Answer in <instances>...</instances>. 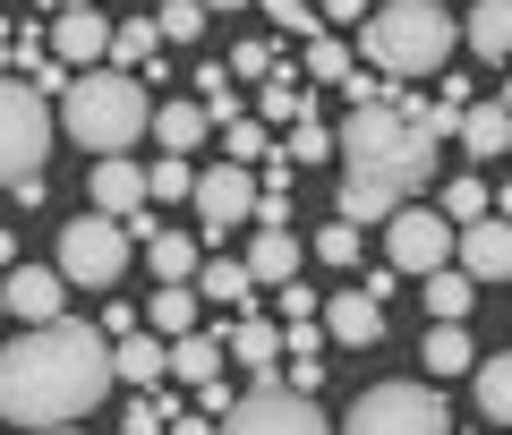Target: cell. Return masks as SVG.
<instances>
[{"label":"cell","mask_w":512,"mask_h":435,"mask_svg":"<svg viewBox=\"0 0 512 435\" xmlns=\"http://www.w3.org/2000/svg\"><path fill=\"white\" fill-rule=\"evenodd\" d=\"M120 384L111 367V333L52 316V325H26L18 342L0 350V418L9 427H69L94 401Z\"/></svg>","instance_id":"obj_1"},{"label":"cell","mask_w":512,"mask_h":435,"mask_svg":"<svg viewBox=\"0 0 512 435\" xmlns=\"http://www.w3.org/2000/svg\"><path fill=\"white\" fill-rule=\"evenodd\" d=\"M342 137V222H393L410 197L427 188V171H436V137L419 128V111H410V94H393V103H350V120L333 128Z\"/></svg>","instance_id":"obj_2"},{"label":"cell","mask_w":512,"mask_h":435,"mask_svg":"<svg viewBox=\"0 0 512 435\" xmlns=\"http://www.w3.org/2000/svg\"><path fill=\"white\" fill-rule=\"evenodd\" d=\"M453 43H461V26H453L444 0H384L359 26V52L376 77H427V69L453 60Z\"/></svg>","instance_id":"obj_3"},{"label":"cell","mask_w":512,"mask_h":435,"mask_svg":"<svg viewBox=\"0 0 512 435\" xmlns=\"http://www.w3.org/2000/svg\"><path fill=\"white\" fill-rule=\"evenodd\" d=\"M60 128H69L86 154H128V145L154 128L146 77H128V69H86L69 94H60Z\"/></svg>","instance_id":"obj_4"},{"label":"cell","mask_w":512,"mask_h":435,"mask_svg":"<svg viewBox=\"0 0 512 435\" xmlns=\"http://www.w3.org/2000/svg\"><path fill=\"white\" fill-rule=\"evenodd\" d=\"M43 154H52V103L18 77H0V188L43 180Z\"/></svg>","instance_id":"obj_5"},{"label":"cell","mask_w":512,"mask_h":435,"mask_svg":"<svg viewBox=\"0 0 512 435\" xmlns=\"http://www.w3.org/2000/svg\"><path fill=\"white\" fill-rule=\"evenodd\" d=\"M222 435H333V418L308 393H291L282 376H256L248 393L222 410Z\"/></svg>","instance_id":"obj_6"},{"label":"cell","mask_w":512,"mask_h":435,"mask_svg":"<svg viewBox=\"0 0 512 435\" xmlns=\"http://www.w3.org/2000/svg\"><path fill=\"white\" fill-rule=\"evenodd\" d=\"M342 435H453V418H444V401L427 384H376L342 418Z\"/></svg>","instance_id":"obj_7"},{"label":"cell","mask_w":512,"mask_h":435,"mask_svg":"<svg viewBox=\"0 0 512 435\" xmlns=\"http://www.w3.org/2000/svg\"><path fill=\"white\" fill-rule=\"evenodd\" d=\"M60 273L86 282V290H111V282L128 273V222H111V214L60 222Z\"/></svg>","instance_id":"obj_8"},{"label":"cell","mask_w":512,"mask_h":435,"mask_svg":"<svg viewBox=\"0 0 512 435\" xmlns=\"http://www.w3.org/2000/svg\"><path fill=\"white\" fill-rule=\"evenodd\" d=\"M461 248V222H444V205H402V214L384 222V256L393 273H444Z\"/></svg>","instance_id":"obj_9"},{"label":"cell","mask_w":512,"mask_h":435,"mask_svg":"<svg viewBox=\"0 0 512 435\" xmlns=\"http://www.w3.org/2000/svg\"><path fill=\"white\" fill-rule=\"evenodd\" d=\"M111 26H120V18H103L94 0H86V9H52V60L77 69V77L103 69V60H111Z\"/></svg>","instance_id":"obj_10"},{"label":"cell","mask_w":512,"mask_h":435,"mask_svg":"<svg viewBox=\"0 0 512 435\" xmlns=\"http://www.w3.org/2000/svg\"><path fill=\"white\" fill-rule=\"evenodd\" d=\"M188 205H197V222L222 239V231H239V222H256V180H248L239 163L197 171V197H188Z\"/></svg>","instance_id":"obj_11"},{"label":"cell","mask_w":512,"mask_h":435,"mask_svg":"<svg viewBox=\"0 0 512 435\" xmlns=\"http://www.w3.org/2000/svg\"><path fill=\"white\" fill-rule=\"evenodd\" d=\"M60 290H69V273H60V265H18L9 282H0V299H9L18 325H52V316H60Z\"/></svg>","instance_id":"obj_12"},{"label":"cell","mask_w":512,"mask_h":435,"mask_svg":"<svg viewBox=\"0 0 512 435\" xmlns=\"http://www.w3.org/2000/svg\"><path fill=\"white\" fill-rule=\"evenodd\" d=\"M461 273H470V282H504L512 273V222L504 214H487V222H461Z\"/></svg>","instance_id":"obj_13"},{"label":"cell","mask_w":512,"mask_h":435,"mask_svg":"<svg viewBox=\"0 0 512 435\" xmlns=\"http://www.w3.org/2000/svg\"><path fill=\"white\" fill-rule=\"evenodd\" d=\"M146 205H154V188H146V171L128 163V154H103V163H94V214L128 222V214H146Z\"/></svg>","instance_id":"obj_14"},{"label":"cell","mask_w":512,"mask_h":435,"mask_svg":"<svg viewBox=\"0 0 512 435\" xmlns=\"http://www.w3.org/2000/svg\"><path fill=\"white\" fill-rule=\"evenodd\" d=\"M325 333H333V342H350V350H367V342H384V299H376V290H333V299H325Z\"/></svg>","instance_id":"obj_15"},{"label":"cell","mask_w":512,"mask_h":435,"mask_svg":"<svg viewBox=\"0 0 512 435\" xmlns=\"http://www.w3.org/2000/svg\"><path fill=\"white\" fill-rule=\"evenodd\" d=\"M111 367H120V384H137V393H146V384L171 376V342L137 325V333H120V342H111Z\"/></svg>","instance_id":"obj_16"},{"label":"cell","mask_w":512,"mask_h":435,"mask_svg":"<svg viewBox=\"0 0 512 435\" xmlns=\"http://www.w3.org/2000/svg\"><path fill=\"white\" fill-rule=\"evenodd\" d=\"M222 350H231L239 367H256V376H274V359L291 350V333H282V325H265V316H239V325L222 333Z\"/></svg>","instance_id":"obj_17"},{"label":"cell","mask_w":512,"mask_h":435,"mask_svg":"<svg viewBox=\"0 0 512 435\" xmlns=\"http://www.w3.org/2000/svg\"><path fill=\"white\" fill-rule=\"evenodd\" d=\"M461 43H470L478 60H512V0H478V9H461Z\"/></svg>","instance_id":"obj_18"},{"label":"cell","mask_w":512,"mask_h":435,"mask_svg":"<svg viewBox=\"0 0 512 435\" xmlns=\"http://www.w3.org/2000/svg\"><path fill=\"white\" fill-rule=\"evenodd\" d=\"M256 290H265V282L248 273V256H239V265H231V256H205V265H197V299H222V308H248Z\"/></svg>","instance_id":"obj_19"},{"label":"cell","mask_w":512,"mask_h":435,"mask_svg":"<svg viewBox=\"0 0 512 435\" xmlns=\"http://www.w3.org/2000/svg\"><path fill=\"white\" fill-rule=\"evenodd\" d=\"M248 273H256L265 290L299 282V239H291V231H256V239H248Z\"/></svg>","instance_id":"obj_20"},{"label":"cell","mask_w":512,"mask_h":435,"mask_svg":"<svg viewBox=\"0 0 512 435\" xmlns=\"http://www.w3.org/2000/svg\"><path fill=\"white\" fill-rule=\"evenodd\" d=\"M205 128H214L205 103H163V111H154V145H163V154H197Z\"/></svg>","instance_id":"obj_21"},{"label":"cell","mask_w":512,"mask_h":435,"mask_svg":"<svg viewBox=\"0 0 512 435\" xmlns=\"http://www.w3.org/2000/svg\"><path fill=\"white\" fill-rule=\"evenodd\" d=\"M154 52H163V26H154V18H120V26H111V69H128V77L163 69Z\"/></svg>","instance_id":"obj_22"},{"label":"cell","mask_w":512,"mask_h":435,"mask_svg":"<svg viewBox=\"0 0 512 435\" xmlns=\"http://www.w3.org/2000/svg\"><path fill=\"white\" fill-rule=\"evenodd\" d=\"M461 154H512V111L504 103H470L461 111Z\"/></svg>","instance_id":"obj_23"},{"label":"cell","mask_w":512,"mask_h":435,"mask_svg":"<svg viewBox=\"0 0 512 435\" xmlns=\"http://www.w3.org/2000/svg\"><path fill=\"white\" fill-rule=\"evenodd\" d=\"M419 299H427V316H436V325H461V316H470V299H478V282H470L461 265H444V273H427Z\"/></svg>","instance_id":"obj_24"},{"label":"cell","mask_w":512,"mask_h":435,"mask_svg":"<svg viewBox=\"0 0 512 435\" xmlns=\"http://www.w3.org/2000/svg\"><path fill=\"white\" fill-rule=\"evenodd\" d=\"M146 265H154V282H197L205 256H197V239H188V231H154L146 239Z\"/></svg>","instance_id":"obj_25"},{"label":"cell","mask_w":512,"mask_h":435,"mask_svg":"<svg viewBox=\"0 0 512 435\" xmlns=\"http://www.w3.org/2000/svg\"><path fill=\"white\" fill-rule=\"evenodd\" d=\"M222 359H231V350H222L214 333H180V342H171V376H180V384H214Z\"/></svg>","instance_id":"obj_26"},{"label":"cell","mask_w":512,"mask_h":435,"mask_svg":"<svg viewBox=\"0 0 512 435\" xmlns=\"http://www.w3.org/2000/svg\"><path fill=\"white\" fill-rule=\"evenodd\" d=\"M146 333H163V342L197 333V282H163V290H154V325Z\"/></svg>","instance_id":"obj_27"},{"label":"cell","mask_w":512,"mask_h":435,"mask_svg":"<svg viewBox=\"0 0 512 435\" xmlns=\"http://www.w3.org/2000/svg\"><path fill=\"white\" fill-rule=\"evenodd\" d=\"M299 77H316V86H350V77H359V52H350V43H333V35H316L308 60H299Z\"/></svg>","instance_id":"obj_28"},{"label":"cell","mask_w":512,"mask_h":435,"mask_svg":"<svg viewBox=\"0 0 512 435\" xmlns=\"http://www.w3.org/2000/svg\"><path fill=\"white\" fill-rule=\"evenodd\" d=\"M419 359H427V376H461V367H478V350H470V333H461V325H436Z\"/></svg>","instance_id":"obj_29"},{"label":"cell","mask_w":512,"mask_h":435,"mask_svg":"<svg viewBox=\"0 0 512 435\" xmlns=\"http://www.w3.org/2000/svg\"><path fill=\"white\" fill-rule=\"evenodd\" d=\"M478 410H487L495 427H512V350H495V359L478 367Z\"/></svg>","instance_id":"obj_30"},{"label":"cell","mask_w":512,"mask_h":435,"mask_svg":"<svg viewBox=\"0 0 512 435\" xmlns=\"http://www.w3.org/2000/svg\"><path fill=\"white\" fill-rule=\"evenodd\" d=\"M205 18H214L205 0H163V9H154V26H163V43H197V35H205Z\"/></svg>","instance_id":"obj_31"},{"label":"cell","mask_w":512,"mask_h":435,"mask_svg":"<svg viewBox=\"0 0 512 435\" xmlns=\"http://www.w3.org/2000/svg\"><path fill=\"white\" fill-rule=\"evenodd\" d=\"M146 188H154V205H171V197H197V171H188V154H154Z\"/></svg>","instance_id":"obj_32"},{"label":"cell","mask_w":512,"mask_h":435,"mask_svg":"<svg viewBox=\"0 0 512 435\" xmlns=\"http://www.w3.org/2000/svg\"><path fill=\"white\" fill-rule=\"evenodd\" d=\"M487 214H495L487 180H453V188H444V222H487Z\"/></svg>","instance_id":"obj_33"},{"label":"cell","mask_w":512,"mask_h":435,"mask_svg":"<svg viewBox=\"0 0 512 435\" xmlns=\"http://www.w3.org/2000/svg\"><path fill=\"white\" fill-rule=\"evenodd\" d=\"M265 120H291V128H299V120H308V86H299V77H291V69H282V77H274V86H265Z\"/></svg>","instance_id":"obj_34"},{"label":"cell","mask_w":512,"mask_h":435,"mask_svg":"<svg viewBox=\"0 0 512 435\" xmlns=\"http://www.w3.org/2000/svg\"><path fill=\"white\" fill-rule=\"evenodd\" d=\"M256 9H265V18H274V26H291V35H325V18H316V0H256Z\"/></svg>","instance_id":"obj_35"},{"label":"cell","mask_w":512,"mask_h":435,"mask_svg":"<svg viewBox=\"0 0 512 435\" xmlns=\"http://www.w3.org/2000/svg\"><path fill=\"white\" fill-rule=\"evenodd\" d=\"M325 154H342V137L316 128V120H299V128H291V163H325Z\"/></svg>","instance_id":"obj_36"},{"label":"cell","mask_w":512,"mask_h":435,"mask_svg":"<svg viewBox=\"0 0 512 435\" xmlns=\"http://www.w3.org/2000/svg\"><path fill=\"white\" fill-rule=\"evenodd\" d=\"M316 256H325V265H359V222H325V231H316Z\"/></svg>","instance_id":"obj_37"},{"label":"cell","mask_w":512,"mask_h":435,"mask_svg":"<svg viewBox=\"0 0 512 435\" xmlns=\"http://www.w3.org/2000/svg\"><path fill=\"white\" fill-rule=\"evenodd\" d=\"M171 418H180L171 401H137V410L120 418V435H171Z\"/></svg>","instance_id":"obj_38"},{"label":"cell","mask_w":512,"mask_h":435,"mask_svg":"<svg viewBox=\"0 0 512 435\" xmlns=\"http://www.w3.org/2000/svg\"><path fill=\"white\" fill-rule=\"evenodd\" d=\"M197 86H205V111H214V128H231V120H239V103H231V77H222V69H197Z\"/></svg>","instance_id":"obj_39"},{"label":"cell","mask_w":512,"mask_h":435,"mask_svg":"<svg viewBox=\"0 0 512 435\" xmlns=\"http://www.w3.org/2000/svg\"><path fill=\"white\" fill-rule=\"evenodd\" d=\"M222 145H231V163H248V154H274V145H265V120H231V128H222Z\"/></svg>","instance_id":"obj_40"},{"label":"cell","mask_w":512,"mask_h":435,"mask_svg":"<svg viewBox=\"0 0 512 435\" xmlns=\"http://www.w3.org/2000/svg\"><path fill=\"white\" fill-rule=\"evenodd\" d=\"M282 60H274V43H239L231 52V77H274Z\"/></svg>","instance_id":"obj_41"},{"label":"cell","mask_w":512,"mask_h":435,"mask_svg":"<svg viewBox=\"0 0 512 435\" xmlns=\"http://www.w3.org/2000/svg\"><path fill=\"white\" fill-rule=\"evenodd\" d=\"M316 316V290H299V282H282V325H308Z\"/></svg>","instance_id":"obj_42"},{"label":"cell","mask_w":512,"mask_h":435,"mask_svg":"<svg viewBox=\"0 0 512 435\" xmlns=\"http://www.w3.org/2000/svg\"><path fill=\"white\" fill-rule=\"evenodd\" d=\"M316 18H367L359 0H316Z\"/></svg>","instance_id":"obj_43"},{"label":"cell","mask_w":512,"mask_h":435,"mask_svg":"<svg viewBox=\"0 0 512 435\" xmlns=\"http://www.w3.org/2000/svg\"><path fill=\"white\" fill-rule=\"evenodd\" d=\"M171 435H222L214 418H171Z\"/></svg>","instance_id":"obj_44"},{"label":"cell","mask_w":512,"mask_h":435,"mask_svg":"<svg viewBox=\"0 0 512 435\" xmlns=\"http://www.w3.org/2000/svg\"><path fill=\"white\" fill-rule=\"evenodd\" d=\"M9 256H18V239H9V231H0V265H9Z\"/></svg>","instance_id":"obj_45"},{"label":"cell","mask_w":512,"mask_h":435,"mask_svg":"<svg viewBox=\"0 0 512 435\" xmlns=\"http://www.w3.org/2000/svg\"><path fill=\"white\" fill-rule=\"evenodd\" d=\"M0 77H9V26H0Z\"/></svg>","instance_id":"obj_46"},{"label":"cell","mask_w":512,"mask_h":435,"mask_svg":"<svg viewBox=\"0 0 512 435\" xmlns=\"http://www.w3.org/2000/svg\"><path fill=\"white\" fill-rule=\"evenodd\" d=\"M43 9H86V0H43Z\"/></svg>","instance_id":"obj_47"},{"label":"cell","mask_w":512,"mask_h":435,"mask_svg":"<svg viewBox=\"0 0 512 435\" xmlns=\"http://www.w3.org/2000/svg\"><path fill=\"white\" fill-rule=\"evenodd\" d=\"M205 9H248V0H205Z\"/></svg>","instance_id":"obj_48"},{"label":"cell","mask_w":512,"mask_h":435,"mask_svg":"<svg viewBox=\"0 0 512 435\" xmlns=\"http://www.w3.org/2000/svg\"><path fill=\"white\" fill-rule=\"evenodd\" d=\"M495 103H504V111H512V77H504V94H495Z\"/></svg>","instance_id":"obj_49"},{"label":"cell","mask_w":512,"mask_h":435,"mask_svg":"<svg viewBox=\"0 0 512 435\" xmlns=\"http://www.w3.org/2000/svg\"><path fill=\"white\" fill-rule=\"evenodd\" d=\"M52 435H86V427H52Z\"/></svg>","instance_id":"obj_50"},{"label":"cell","mask_w":512,"mask_h":435,"mask_svg":"<svg viewBox=\"0 0 512 435\" xmlns=\"http://www.w3.org/2000/svg\"><path fill=\"white\" fill-rule=\"evenodd\" d=\"M0 316H9V299H0Z\"/></svg>","instance_id":"obj_51"}]
</instances>
